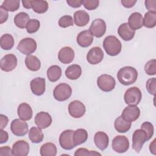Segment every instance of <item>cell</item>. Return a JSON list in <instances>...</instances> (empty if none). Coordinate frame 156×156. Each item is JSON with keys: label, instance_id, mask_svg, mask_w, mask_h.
I'll list each match as a JSON object with an SVG mask.
<instances>
[{"label": "cell", "instance_id": "cell-47", "mask_svg": "<svg viewBox=\"0 0 156 156\" xmlns=\"http://www.w3.org/2000/svg\"><path fill=\"white\" fill-rule=\"evenodd\" d=\"M12 150L8 146L0 147V156L4 155H12Z\"/></svg>", "mask_w": 156, "mask_h": 156}, {"label": "cell", "instance_id": "cell-53", "mask_svg": "<svg viewBox=\"0 0 156 156\" xmlns=\"http://www.w3.org/2000/svg\"><path fill=\"white\" fill-rule=\"evenodd\" d=\"M22 4H23V7L26 9H29L32 8V1H30V0H29V1H23Z\"/></svg>", "mask_w": 156, "mask_h": 156}, {"label": "cell", "instance_id": "cell-41", "mask_svg": "<svg viewBox=\"0 0 156 156\" xmlns=\"http://www.w3.org/2000/svg\"><path fill=\"white\" fill-rule=\"evenodd\" d=\"M60 27L63 28H66L69 26H73V18L70 15H64L62 16L58 21Z\"/></svg>", "mask_w": 156, "mask_h": 156}, {"label": "cell", "instance_id": "cell-39", "mask_svg": "<svg viewBox=\"0 0 156 156\" xmlns=\"http://www.w3.org/2000/svg\"><path fill=\"white\" fill-rule=\"evenodd\" d=\"M140 129H143L146 132L147 141L149 140L152 137L154 134V126L151 122L149 121L144 122L141 125Z\"/></svg>", "mask_w": 156, "mask_h": 156}, {"label": "cell", "instance_id": "cell-24", "mask_svg": "<svg viewBox=\"0 0 156 156\" xmlns=\"http://www.w3.org/2000/svg\"><path fill=\"white\" fill-rule=\"evenodd\" d=\"M17 112L19 118L24 121H28L30 119L33 115L31 107L25 102L21 103L19 105Z\"/></svg>", "mask_w": 156, "mask_h": 156}, {"label": "cell", "instance_id": "cell-34", "mask_svg": "<svg viewBox=\"0 0 156 156\" xmlns=\"http://www.w3.org/2000/svg\"><path fill=\"white\" fill-rule=\"evenodd\" d=\"M0 45L4 50H10L14 46V39L12 35L9 34L2 35L0 39Z\"/></svg>", "mask_w": 156, "mask_h": 156}, {"label": "cell", "instance_id": "cell-50", "mask_svg": "<svg viewBox=\"0 0 156 156\" xmlns=\"http://www.w3.org/2000/svg\"><path fill=\"white\" fill-rule=\"evenodd\" d=\"M9 122V119L8 118L2 114L0 115V127H1V129H4Z\"/></svg>", "mask_w": 156, "mask_h": 156}, {"label": "cell", "instance_id": "cell-45", "mask_svg": "<svg viewBox=\"0 0 156 156\" xmlns=\"http://www.w3.org/2000/svg\"><path fill=\"white\" fill-rule=\"evenodd\" d=\"M145 7L149 12H156V1L155 0H147L145 1Z\"/></svg>", "mask_w": 156, "mask_h": 156}, {"label": "cell", "instance_id": "cell-25", "mask_svg": "<svg viewBox=\"0 0 156 156\" xmlns=\"http://www.w3.org/2000/svg\"><path fill=\"white\" fill-rule=\"evenodd\" d=\"M90 21V16L85 10H77L74 13V21L79 27L86 26Z\"/></svg>", "mask_w": 156, "mask_h": 156}, {"label": "cell", "instance_id": "cell-22", "mask_svg": "<svg viewBox=\"0 0 156 156\" xmlns=\"http://www.w3.org/2000/svg\"><path fill=\"white\" fill-rule=\"evenodd\" d=\"M94 141L98 148L101 151H104L108 146L109 139L107 133L104 132L99 131L95 133Z\"/></svg>", "mask_w": 156, "mask_h": 156}, {"label": "cell", "instance_id": "cell-28", "mask_svg": "<svg viewBox=\"0 0 156 156\" xmlns=\"http://www.w3.org/2000/svg\"><path fill=\"white\" fill-rule=\"evenodd\" d=\"M25 64L26 67L32 71H37L41 67L40 60L33 55H29L25 58Z\"/></svg>", "mask_w": 156, "mask_h": 156}, {"label": "cell", "instance_id": "cell-23", "mask_svg": "<svg viewBox=\"0 0 156 156\" xmlns=\"http://www.w3.org/2000/svg\"><path fill=\"white\" fill-rule=\"evenodd\" d=\"M128 24L134 30H138L143 26V18L139 12L132 13L128 19Z\"/></svg>", "mask_w": 156, "mask_h": 156}, {"label": "cell", "instance_id": "cell-19", "mask_svg": "<svg viewBox=\"0 0 156 156\" xmlns=\"http://www.w3.org/2000/svg\"><path fill=\"white\" fill-rule=\"evenodd\" d=\"M58 58L63 64L70 63L74 58V51L71 47H63L58 52Z\"/></svg>", "mask_w": 156, "mask_h": 156}, {"label": "cell", "instance_id": "cell-32", "mask_svg": "<svg viewBox=\"0 0 156 156\" xmlns=\"http://www.w3.org/2000/svg\"><path fill=\"white\" fill-rule=\"evenodd\" d=\"M44 135L41 129L37 127H32L29 132V138L33 143H39L43 140Z\"/></svg>", "mask_w": 156, "mask_h": 156}, {"label": "cell", "instance_id": "cell-27", "mask_svg": "<svg viewBox=\"0 0 156 156\" xmlns=\"http://www.w3.org/2000/svg\"><path fill=\"white\" fill-rule=\"evenodd\" d=\"M73 139L75 146L83 144L88 139V132L84 129H78L74 131Z\"/></svg>", "mask_w": 156, "mask_h": 156}, {"label": "cell", "instance_id": "cell-10", "mask_svg": "<svg viewBox=\"0 0 156 156\" xmlns=\"http://www.w3.org/2000/svg\"><path fill=\"white\" fill-rule=\"evenodd\" d=\"M74 131L71 129L64 130L59 136V143L62 148L65 150H71L75 147L73 136Z\"/></svg>", "mask_w": 156, "mask_h": 156}, {"label": "cell", "instance_id": "cell-2", "mask_svg": "<svg viewBox=\"0 0 156 156\" xmlns=\"http://www.w3.org/2000/svg\"><path fill=\"white\" fill-rule=\"evenodd\" d=\"M103 47L108 55L110 56H115L120 53L122 44L116 37L114 35H109L106 37L104 40Z\"/></svg>", "mask_w": 156, "mask_h": 156}, {"label": "cell", "instance_id": "cell-31", "mask_svg": "<svg viewBox=\"0 0 156 156\" xmlns=\"http://www.w3.org/2000/svg\"><path fill=\"white\" fill-rule=\"evenodd\" d=\"M47 77L50 82L57 81L62 76V69L58 65L51 66L47 70Z\"/></svg>", "mask_w": 156, "mask_h": 156}, {"label": "cell", "instance_id": "cell-48", "mask_svg": "<svg viewBox=\"0 0 156 156\" xmlns=\"http://www.w3.org/2000/svg\"><path fill=\"white\" fill-rule=\"evenodd\" d=\"M82 0H66L67 4L71 7L78 8L82 5Z\"/></svg>", "mask_w": 156, "mask_h": 156}, {"label": "cell", "instance_id": "cell-12", "mask_svg": "<svg viewBox=\"0 0 156 156\" xmlns=\"http://www.w3.org/2000/svg\"><path fill=\"white\" fill-rule=\"evenodd\" d=\"M68 112L74 118H79L83 116L85 113V105L80 101L75 100L71 102L68 105Z\"/></svg>", "mask_w": 156, "mask_h": 156}, {"label": "cell", "instance_id": "cell-17", "mask_svg": "<svg viewBox=\"0 0 156 156\" xmlns=\"http://www.w3.org/2000/svg\"><path fill=\"white\" fill-rule=\"evenodd\" d=\"M30 86L33 94L37 96H41L46 90L45 79L42 77H35L30 81Z\"/></svg>", "mask_w": 156, "mask_h": 156}, {"label": "cell", "instance_id": "cell-15", "mask_svg": "<svg viewBox=\"0 0 156 156\" xmlns=\"http://www.w3.org/2000/svg\"><path fill=\"white\" fill-rule=\"evenodd\" d=\"M140 115V110L136 105H129L122 111L121 116L127 121L133 122L136 121Z\"/></svg>", "mask_w": 156, "mask_h": 156}, {"label": "cell", "instance_id": "cell-37", "mask_svg": "<svg viewBox=\"0 0 156 156\" xmlns=\"http://www.w3.org/2000/svg\"><path fill=\"white\" fill-rule=\"evenodd\" d=\"M20 4L19 0H5L1 6L7 12H15L20 8Z\"/></svg>", "mask_w": 156, "mask_h": 156}, {"label": "cell", "instance_id": "cell-49", "mask_svg": "<svg viewBox=\"0 0 156 156\" xmlns=\"http://www.w3.org/2000/svg\"><path fill=\"white\" fill-rule=\"evenodd\" d=\"M9 140V134L3 129L0 130V143L2 144L6 143Z\"/></svg>", "mask_w": 156, "mask_h": 156}, {"label": "cell", "instance_id": "cell-35", "mask_svg": "<svg viewBox=\"0 0 156 156\" xmlns=\"http://www.w3.org/2000/svg\"><path fill=\"white\" fill-rule=\"evenodd\" d=\"M32 8L34 12L37 13H44L48 9V3L46 1H32Z\"/></svg>", "mask_w": 156, "mask_h": 156}, {"label": "cell", "instance_id": "cell-20", "mask_svg": "<svg viewBox=\"0 0 156 156\" xmlns=\"http://www.w3.org/2000/svg\"><path fill=\"white\" fill-rule=\"evenodd\" d=\"M93 41V35L87 30L80 32L77 36V43L82 48L90 46Z\"/></svg>", "mask_w": 156, "mask_h": 156}, {"label": "cell", "instance_id": "cell-42", "mask_svg": "<svg viewBox=\"0 0 156 156\" xmlns=\"http://www.w3.org/2000/svg\"><path fill=\"white\" fill-rule=\"evenodd\" d=\"M146 87L149 94L155 96L156 93V79L153 77L148 79L146 82Z\"/></svg>", "mask_w": 156, "mask_h": 156}, {"label": "cell", "instance_id": "cell-13", "mask_svg": "<svg viewBox=\"0 0 156 156\" xmlns=\"http://www.w3.org/2000/svg\"><path fill=\"white\" fill-rule=\"evenodd\" d=\"M89 31L93 35L97 38L102 37L106 31L105 22L101 18L95 19L93 21L89 28Z\"/></svg>", "mask_w": 156, "mask_h": 156}, {"label": "cell", "instance_id": "cell-40", "mask_svg": "<svg viewBox=\"0 0 156 156\" xmlns=\"http://www.w3.org/2000/svg\"><path fill=\"white\" fill-rule=\"evenodd\" d=\"M144 71L149 76L155 75L156 74V60L152 59L149 60L144 66Z\"/></svg>", "mask_w": 156, "mask_h": 156}, {"label": "cell", "instance_id": "cell-7", "mask_svg": "<svg viewBox=\"0 0 156 156\" xmlns=\"http://www.w3.org/2000/svg\"><path fill=\"white\" fill-rule=\"evenodd\" d=\"M147 141L146 133L143 129L135 130L132 135V149L139 153L144 143Z\"/></svg>", "mask_w": 156, "mask_h": 156}, {"label": "cell", "instance_id": "cell-44", "mask_svg": "<svg viewBox=\"0 0 156 156\" xmlns=\"http://www.w3.org/2000/svg\"><path fill=\"white\" fill-rule=\"evenodd\" d=\"M82 4L88 10H93L98 8L99 4V0H83Z\"/></svg>", "mask_w": 156, "mask_h": 156}, {"label": "cell", "instance_id": "cell-30", "mask_svg": "<svg viewBox=\"0 0 156 156\" xmlns=\"http://www.w3.org/2000/svg\"><path fill=\"white\" fill-rule=\"evenodd\" d=\"M30 20L29 15L26 12H20L14 17L15 24L20 29H24Z\"/></svg>", "mask_w": 156, "mask_h": 156}, {"label": "cell", "instance_id": "cell-43", "mask_svg": "<svg viewBox=\"0 0 156 156\" xmlns=\"http://www.w3.org/2000/svg\"><path fill=\"white\" fill-rule=\"evenodd\" d=\"M101 155V154L95 151H89L86 148H79L77 149L75 153H74V155L75 156H80V155Z\"/></svg>", "mask_w": 156, "mask_h": 156}, {"label": "cell", "instance_id": "cell-5", "mask_svg": "<svg viewBox=\"0 0 156 156\" xmlns=\"http://www.w3.org/2000/svg\"><path fill=\"white\" fill-rule=\"evenodd\" d=\"M37 44L36 41L32 38H25L22 39L17 46V49L22 54L30 55L37 49Z\"/></svg>", "mask_w": 156, "mask_h": 156}, {"label": "cell", "instance_id": "cell-36", "mask_svg": "<svg viewBox=\"0 0 156 156\" xmlns=\"http://www.w3.org/2000/svg\"><path fill=\"white\" fill-rule=\"evenodd\" d=\"M156 25V12H147L144 14L143 26L147 28H153Z\"/></svg>", "mask_w": 156, "mask_h": 156}, {"label": "cell", "instance_id": "cell-38", "mask_svg": "<svg viewBox=\"0 0 156 156\" xmlns=\"http://www.w3.org/2000/svg\"><path fill=\"white\" fill-rule=\"evenodd\" d=\"M40 23L38 20L31 19L26 26V30L29 34H34L40 28Z\"/></svg>", "mask_w": 156, "mask_h": 156}, {"label": "cell", "instance_id": "cell-1", "mask_svg": "<svg viewBox=\"0 0 156 156\" xmlns=\"http://www.w3.org/2000/svg\"><path fill=\"white\" fill-rule=\"evenodd\" d=\"M138 77V71L132 66H127L121 68L117 73L119 82L124 85H129L135 82Z\"/></svg>", "mask_w": 156, "mask_h": 156}, {"label": "cell", "instance_id": "cell-26", "mask_svg": "<svg viewBox=\"0 0 156 156\" xmlns=\"http://www.w3.org/2000/svg\"><path fill=\"white\" fill-rule=\"evenodd\" d=\"M82 74V68L77 64H73L69 66L65 71V76L70 80H76L80 77Z\"/></svg>", "mask_w": 156, "mask_h": 156}, {"label": "cell", "instance_id": "cell-14", "mask_svg": "<svg viewBox=\"0 0 156 156\" xmlns=\"http://www.w3.org/2000/svg\"><path fill=\"white\" fill-rule=\"evenodd\" d=\"M103 51L99 46H95L90 49L87 55V60L88 62L91 65L99 63L103 60Z\"/></svg>", "mask_w": 156, "mask_h": 156}, {"label": "cell", "instance_id": "cell-51", "mask_svg": "<svg viewBox=\"0 0 156 156\" xmlns=\"http://www.w3.org/2000/svg\"><path fill=\"white\" fill-rule=\"evenodd\" d=\"M122 5L126 7V8H131L134 6L135 3L136 2V1H133V0H121V1Z\"/></svg>", "mask_w": 156, "mask_h": 156}, {"label": "cell", "instance_id": "cell-21", "mask_svg": "<svg viewBox=\"0 0 156 156\" xmlns=\"http://www.w3.org/2000/svg\"><path fill=\"white\" fill-rule=\"evenodd\" d=\"M118 34L123 40L130 41L134 37L135 30L131 29L128 23H124L119 26Z\"/></svg>", "mask_w": 156, "mask_h": 156}, {"label": "cell", "instance_id": "cell-11", "mask_svg": "<svg viewBox=\"0 0 156 156\" xmlns=\"http://www.w3.org/2000/svg\"><path fill=\"white\" fill-rule=\"evenodd\" d=\"M18 61L16 57L12 54L5 55L0 61L1 69L5 72L13 71L17 66Z\"/></svg>", "mask_w": 156, "mask_h": 156}, {"label": "cell", "instance_id": "cell-8", "mask_svg": "<svg viewBox=\"0 0 156 156\" xmlns=\"http://www.w3.org/2000/svg\"><path fill=\"white\" fill-rule=\"evenodd\" d=\"M112 149L118 153H124L129 148V139L124 135H117L112 140Z\"/></svg>", "mask_w": 156, "mask_h": 156}, {"label": "cell", "instance_id": "cell-46", "mask_svg": "<svg viewBox=\"0 0 156 156\" xmlns=\"http://www.w3.org/2000/svg\"><path fill=\"white\" fill-rule=\"evenodd\" d=\"M9 13L7 10L0 6V24L5 22L8 18Z\"/></svg>", "mask_w": 156, "mask_h": 156}, {"label": "cell", "instance_id": "cell-33", "mask_svg": "<svg viewBox=\"0 0 156 156\" xmlns=\"http://www.w3.org/2000/svg\"><path fill=\"white\" fill-rule=\"evenodd\" d=\"M40 153L41 156H55L57 154L56 146L52 143H46L41 146Z\"/></svg>", "mask_w": 156, "mask_h": 156}, {"label": "cell", "instance_id": "cell-4", "mask_svg": "<svg viewBox=\"0 0 156 156\" xmlns=\"http://www.w3.org/2000/svg\"><path fill=\"white\" fill-rule=\"evenodd\" d=\"M72 94V88L67 83H61L57 85L54 91V98L58 101H65L69 99Z\"/></svg>", "mask_w": 156, "mask_h": 156}, {"label": "cell", "instance_id": "cell-52", "mask_svg": "<svg viewBox=\"0 0 156 156\" xmlns=\"http://www.w3.org/2000/svg\"><path fill=\"white\" fill-rule=\"evenodd\" d=\"M155 141L156 140L154 139L152 143H151L149 145V150L150 152L153 154L154 155L156 154V146H155Z\"/></svg>", "mask_w": 156, "mask_h": 156}, {"label": "cell", "instance_id": "cell-29", "mask_svg": "<svg viewBox=\"0 0 156 156\" xmlns=\"http://www.w3.org/2000/svg\"><path fill=\"white\" fill-rule=\"evenodd\" d=\"M130 122L124 119L121 116L118 117L114 122V127L115 130L119 133H125L129 130L131 127Z\"/></svg>", "mask_w": 156, "mask_h": 156}, {"label": "cell", "instance_id": "cell-6", "mask_svg": "<svg viewBox=\"0 0 156 156\" xmlns=\"http://www.w3.org/2000/svg\"><path fill=\"white\" fill-rule=\"evenodd\" d=\"M97 85L99 89L105 92L112 91L116 85L115 79L108 74H102L97 79Z\"/></svg>", "mask_w": 156, "mask_h": 156}, {"label": "cell", "instance_id": "cell-3", "mask_svg": "<svg viewBox=\"0 0 156 156\" xmlns=\"http://www.w3.org/2000/svg\"><path fill=\"white\" fill-rule=\"evenodd\" d=\"M141 98V92L136 87L128 88L124 95V101L129 105H137L140 102Z\"/></svg>", "mask_w": 156, "mask_h": 156}, {"label": "cell", "instance_id": "cell-16", "mask_svg": "<svg viewBox=\"0 0 156 156\" xmlns=\"http://www.w3.org/2000/svg\"><path fill=\"white\" fill-rule=\"evenodd\" d=\"M29 144L24 140H18L12 146V154L15 156H26L29 152Z\"/></svg>", "mask_w": 156, "mask_h": 156}, {"label": "cell", "instance_id": "cell-18", "mask_svg": "<svg viewBox=\"0 0 156 156\" xmlns=\"http://www.w3.org/2000/svg\"><path fill=\"white\" fill-rule=\"evenodd\" d=\"M52 117L45 112L38 113L35 117V123L38 127L41 129H44L48 127L52 123Z\"/></svg>", "mask_w": 156, "mask_h": 156}, {"label": "cell", "instance_id": "cell-9", "mask_svg": "<svg viewBox=\"0 0 156 156\" xmlns=\"http://www.w3.org/2000/svg\"><path fill=\"white\" fill-rule=\"evenodd\" d=\"M10 129L13 134L16 136H24L28 132V124L25 121L20 118L15 119L11 122Z\"/></svg>", "mask_w": 156, "mask_h": 156}]
</instances>
